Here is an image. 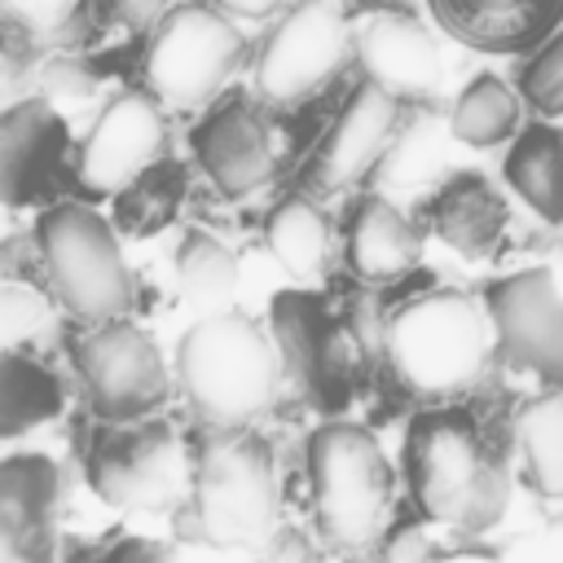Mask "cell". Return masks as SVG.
<instances>
[{
    "mask_svg": "<svg viewBox=\"0 0 563 563\" xmlns=\"http://www.w3.org/2000/svg\"><path fill=\"white\" fill-rule=\"evenodd\" d=\"M264 242H268L273 260L299 282H317L330 268V251H334L330 220L312 194L282 198L264 220Z\"/></svg>",
    "mask_w": 563,
    "mask_h": 563,
    "instance_id": "obj_22",
    "label": "cell"
},
{
    "mask_svg": "<svg viewBox=\"0 0 563 563\" xmlns=\"http://www.w3.org/2000/svg\"><path fill=\"white\" fill-rule=\"evenodd\" d=\"M347 57H356L347 0H295L264 40L255 88L273 106H295L317 97L347 66Z\"/></svg>",
    "mask_w": 563,
    "mask_h": 563,
    "instance_id": "obj_9",
    "label": "cell"
},
{
    "mask_svg": "<svg viewBox=\"0 0 563 563\" xmlns=\"http://www.w3.org/2000/svg\"><path fill=\"white\" fill-rule=\"evenodd\" d=\"M211 4L229 18H273L282 9V0H211Z\"/></svg>",
    "mask_w": 563,
    "mask_h": 563,
    "instance_id": "obj_37",
    "label": "cell"
},
{
    "mask_svg": "<svg viewBox=\"0 0 563 563\" xmlns=\"http://www.w3.org/2000/svg\"><path fill=\"white\" fill-rule=\"evenodd\" d=\"M180 194H185V167L163 158L141 180H132L123 194H114L119 198V211L114 216H119V224L128 233H154V229H163L176 216Z\"/></svg>",
    "mask_w": 563,
    "mask_h": 563,
    "instance_id": "obj_28",
    "label": "cell"
},
{
    "mask_svg": "<svg viewBox=\"0 0 563 563\" xmlns=\"http://www.w3.org/2000/svg\"><path fill=\"white\" fill-rule=\"evenodd\" d=\"M427 224L431 233L453 246L457 255L466 260H488L501 251V238H506V224H510V211H506V198L501 189L484 176V172H453L431 207H427Z\"/></svg>",
    "mask_w": 563,
    "mask_h": 563,
    "instance_id": "obj_18",
    "label": "cell"
},
{
    "mask_svg": "<svg viewBox=\"0 0 563 563\" xmlns=\"http://www.w3.org/2000/svg\"><path fill=\"white\" fill-rule=\"evenodd\" d=\"M97 88L101 84H97L92 66L79 62V57H70V53H40L35 75H31V92L44 97L48 106H57L62 114L88 106L97 97Z\"/></svg>",
    "mask_w": 563,
    "mask_h": 563,
    "instance_id": "obj_30",
    "label": "cell"
},
{
    "mask_svg": "<svg viewBox=\"0 0 563 563\" xmlns=\"http://www.w3.org/2000/svg\"><path fill=\"white\" fill-rule=\"evenodd\" d=\"M79 9H84V0H4V26L31 35L44 48L75 26Z\"/></svg>",
    "mask_w": 563,
    "mask_h": 563,
    "instance_id": "obj_32",
    "label": "cell"
},
{
    "mask_svg": "<svg viewBox=\"0 0 563 563\" xmlns=\"http://www.w3.org/2000/svg\"><path fill=\"white\" fill-rule=\"evenodd\" d=\"M405 479L413 506L453 537L488 532L510 501L506 457L475 413L457 405H435L413 418L405 435Z\"/></svg>",
    "mask_w": 563,
    "mask_h": 563,
    "instance_id": "obj_1",
    "label": "cell"
},
{
    "mask_svg": "<svg viewBox=\"0 0 563 563\" xmlns=\"http://www.w3.org/2000/svg\"><path fill=\"white\" fill-rule=\"evenodd\" d=\"M493 343L497 334L484 295L431 290L391 312L383 356L413 400L453 405L488 374Z\"/></svg>",
    "mask_w": 563,
    "mask_h": 563,
    "instance_id": "obj_3",
    "label": "cell"
},
{
    "mask_svg": "<svg viewBox=\"0 0 563 563\" xmlns=\"http://www.w3.org/2000/svg\"><path fill=\"white\" fill-rule=\"evenodd\" d=\"M444 35L479 53H523L554 35L563 0H427Z\"/></svg>",
    "mask_w": 563,
    "mask_h": 563,
    "instance_id": "obj_17",
    "label": "cell"
},
{
    "mask_svg": "<svg viewBox=\"0 0 563 563\" xmlns=\"http://www.w3.org/2000/svg\"><path fill=\"white\" fill-rule=\"evenodd\" d=\"M176 277H180V290L194 308L220 312L238 290V255L220 238L189 229L176 246Z\"/></svg>",
    "mask_w": 563,
    "mask_h": 563,
    "instance_id": "obj_27",
    "label": "cell"
},
{
    "mask_svg": "<svg viewBox=\"0 0 563 563\" xmlns=\"http://www.w3.org/2000/svg\"><path fill=\"white\" fill-rule=\"evenodd\" d=\"M75 365L88 387L92 409L106 422L150 418L167 400V365L154 339L132 321L88 325L75 343Z\"/></svg>",
    "mask_w": 563,
    "mask_h": 563,
    "instance_id": "obj_10",
    "label": "cell"
},
{
    "mask_svg": "<svg viewBox=\"0 0 563 563\" xmlns=\"http://www.w3.org/2000/svg\"><path fill=\"white\" fill-rule=\"evenodd\" d=\"M62 132H66V114L57 106H48L44 97H35V92L4 106L0 154H4V198H9V207L40 194L44 176L53 172V163L62 154Z\"/></svg>",
    "mask_w": 563,
    "mask_h": 563,
    "instance_id": "obj_20",
    "label": "cell"
},
{
    "mask_svg": "<svg viewBox=\"0 0 563 563\" xmlns=\"http://www.w3.org/2000/svg\"><path fill=\"white\" fill-rule=\"evenodd\" d=\"M92 18L128 35H154L172 18V0H92Z\"/></svg>",
    "mask_w": 563,
    "mask_h": 563,
    "instance_id": "obj_33",
    "label": "cell"
},
{
    "mask_svg": "<svg viewBox=\"0 0 563 563\" xmlns=\"http://www.w3.org/2000/svg\"><path fill=\"white\" fill-rule=\"evenodd\" d=\"M180 387L202 427H251L260 422L286 378L277 343L242 312H202L176 347Z\"/></svg>",
    "mask_w": 563,
    "mask_h": 563,
    "instance_id": "obj_4",
    "label": "cell"
},
{
    "mask_svg": "<svg viewBox=\"0 0 563 563\" xmlns=\"http://www.w3.org/2000/svg\"><path fill=\"white\" fill-rule=\"evenodd\" d=\"M413 106H405L400 97L383 92L378 84H361L347 106L339 110V119L330 123L325 141L317 145V154L308 158L303 167V189L312 198H334V194H347L365 180L378 176L396 132L405 128Z\"/></svg>",
    "mask_w": 563,
    "mask_h": 563,
    "instance_id": "obj_12",
    "label": "cell"
},
{
    "mask_svg": "<svg viewBox=\"0 0 563 563\" xmlns=\"http://www.w3.org/2000/svg\"><path fill=\"white\" fill-rule=\"evenodd\" d=\"M246 40L216 4H176L172 18L150 35L145 48V88L167 110H202L216 101L224 79L238 70Z\"/></svg>",
    "mask_w": 563,
    "mask_h": 563,
    "instance_id": "obj_8",
    "label": "cell"
},
{
    "mask_svg": "<svg viewBox=\"0 0 563 563\" xmlns=\"http://www.w3.org/2000/svg\"><path fill=\"white\" fill-rule=\"evenodd\" d=\"M312 523L339 554L378 550L396 506V479L378 440L356 422H330L308 440Z\"/></svg>",
    "mask_w": 563,
    "mask_h": 563,
    "instance_id": "obj_5",
    "label": "cell"
},
{
    "mask_svg": "<svg viewBox=\"0 0 563 563\" xmlns=\"http://www.w3.org/2000/svg\"><path fill=\"white\" fill-rule=\"evenodd\" d=\"M515 554H532V559H563V510L541 528V537L523 541V545H510Z\"/></svg>",
    "mask_w": 563,
    "mask_h": 563,
    "instance_id": "obj_35",
    "label": "cell"
},
{
    "mask_svg": "<svg viewBox=\"0 0 563 563\" xmlns=\"http://www.w3.org/2000/svg\"><path fill=\"white\" fill-rule=\"evenodd\" d=\"M53 339H57L53 303L35 286H22V277H9L0 290V343H4V352H44Z\"/></svg>",
    "mask_w": 563,
    "mask_h": 563,
    "instance_id": "obj_29",
    "label": "cell"
},
{
    "mask_svg": "<svg viewBox=\"0 0 563 563\" xmlns=\"http://www.w3.org/2000/svg\"><path fill=\"white\" fill-rule=\"evenodd\" d=\"M347 4H352V0H347ZM356 4H374V9H391L396 0H356Z\"/></svg>",
    "mask_w": 563,
    "mask_h": 563,
    "instance_id": "obj_38",
    "label": "cell"
},
{
    "mask_svg": "<svg viewBox=\"0 0 563 563\" xmlns=\"http://www.w3.org/2000/svg\"><path fill=\"white\" fill-rule=\"evenodd\" d=\"M194 154L224 198H251L277 176V150L268 119L255 101H220L194 132Z\"/></svg>",
    "mask_w": 563,
    "mask_h": 563,
    "instance_id": "obj_15",
    "label": "cell"
},
{
    "mask_svg": "<svg viewBox=\"0 0 563 563\" xmlns=\"http://www.w3.org/2000/svg\"><path fill=\"white\" fill-rule=\"evenodd\" d=\"M97 554H101V559H167V545H154V541H136V537H128V541L101 545Z\"/></svg>",
    "mask_w": 563,
    "mask_h": 563,
    "instance_id": "obj_36",
    "label": "cell"
},
{
    "mask_svg": "<svg viewBox=\"0 0 563 563\" xmlns=\"http://www.w3.org/2000/svg\"><path fill=\"white\" fill-rule=\"evenodd\" d=\"M422 251H427L422 224H413L391 198L383 194L356 198L347 216V264L361 282L369 286L396 282L422 264Z\"/></svg>",
    "mask_w": 563,
    "mask_h": 563,
    "instance_id": "obj_19",
    "label": "cell"
},
{
    "mask_svg": "<svg viewBox=\"0 0 563 563\" xmlns=\"http://www.w3.org/2000/svg\"><path fill=\"white\" fill-rule=\"evenodd\" d=\"M176 523L224 550H273L282 528L277 462L255 427H207L194 449V497Z\"/></svg>",
    "mask_w": 563,
    "mask_h": 563,
    "instance_id": "obj_2",
    "label": "cell"
},
{
    "mask_svg": "<svg viewBox=\"0 0 563 563\" xmlns=\"http://www.w3.org/2000/svg\"><path fill=\"white\" fill-rule=\"evenodd\" d=\"M84 466L92 493L119 510L180 515L194 497V457L180 435L154 418H128L97 431Z\"/></svg>",
    "mask_w": 563,
    "mask_h": 563,
    "instance_id": "obj_7",
    "label": "cell"
},
{
    "mask_svg": "<svg viewBox=\"0 0 563 563\" xmlns=\"http://www.w3.org/2000/svg\"><path fill=\"white\" fill-rule=\"evenodd\" d=\"M62 405H66L62 383L35 352H4V361H0V431L9 440L57 418Z\"/></svg>",
    "mask_w": 563,
    "mask_h": 563,
    "instance_id": "obj_25",
    "label": "cell"
},
{
    "mask_svg": "<svg viewBox=\"0 0 563 563\" xmlns=\"http://www.w3.org/2000/svg\"><path fill=\"white\" fill-rule=\"evenodd\" d=\"M167 158V106L150 88H123L106 101L79 145L75 176L88 194H123Z\"/></svg>",
    "mask_w": 563,
    "mask_h": 563,
    "instance_id": "obj_11",
    "label": "cell"
},
{
    "mask_svg": "<svg viewBox=\"0 0 563 563\" xmlns=\"http://www.w3.org/2000/svg\"><path fill=\"white\" fill-rule=\"evenodd\" d=\"M515 444L537 501L563 510V387H550L519 409Z\"/></svg>",
    "mask_w": 563,
    "mask_h": 563,
    "instance_id": "obj_23",
    "label": "cell"
},
{
    "mask_svg": "<svg viewBox=\"0 0 563 563\" xmlns=\"http://www.w3.org/2000/svg\"><path fill=\"white\" fill-rule=\"evenodd\" d=\"M506 180L541 220L559 224L563 220V132L545 123L523 128L506 158Z\"/></svg>",
    "mask_w": 563,
    "mask_h": 563,
    "instance_id": "obj_24",
    "label": "cell"
},
{
    "mask_svg": "<svg viewBox=\"0 0 563 563\" xmlns=\"http://www.w3.org/2000/svg\"><path fill=\"white\" fill-rule=\"evenodd\" d=\"M462 141L449 128V110L435 106H413L405 128L396 132L383 167L374 180H383L387 189H427V185H444L453 176V150Z\"/></svg>",
    "mask_w": 563,
    "mask_h": 563,
    "instance_id": "obj_21",
    "label": "cell"
},
{
    "mask_svg": "<svg viewBox=\"0 0 563 563\" xmlns=\"http://www.w3.org/2000/svg\"><path fill=\"white\" fill-rule=\"evenodd\" d=\"M519 114H523L519 92L493 75H479L453 97L449 128L466 150H493L519 132Z\"/></svg>",
    "mask_w": 563,
    "mask_h": 563,
    "instance_id": "obj_26",
    "label": "cell"
},
{
    "mask_svg": "<svg viewBox=\"0 0 563 563\" xmlns=\"http://www.w3.org/2000/svg\"><path fill=\"white\" fill-rule=\"evenodd\" d=\"M40 264L57 303L79 325H106L132 312L136 290L119 238L84 202H57L40 216Z\"/></svg>",
    "mask_w": 563,
    "mask_h": 563,
    "instance_id": "obj_6",
    "label": "cell"
},
{
    "mask_svg": "<svg viewBox=\"0 0 563 563\" xmlns=\"http://www.w3.org/2000/svg\"><path fill=\"white\" fill-rule=\"evenodd\" d=\"M497 352L541 374L550 387H563V295L550 268H523L484 290Z\"/></svg>",
    "mask_w": 563,
    "mask_h": 563,
    "instance_id": "obj_13",
    "label": "cell"
},
{
    "mask_svg": "<svg viewBox=\"0 0 563 563\" xmlns=\"http://www.w3.org/2000/svg\"><path fill=\"white\" fill-rule=\"evenodd\" d=\"M62 466L44 453H13L0 466V554L9 563L53 559Z\"/></svg>",
    "mask_w": 563,
    "mask_h": 563,
    "instance_id": "obj_16",
    "label": "cell"
},
{
    "mask_svg": "<svg viewBox=\"0 0 563 563\" xmlns=\"http://www.w3.org/2000/svg\"><path fill=\"white\" fill-rule=\"evenodd\" d=\"M378 554H387V559H431V554H440V545L427 537L422 523H396L378 541Z\"/></svg>",
    "mask_w": 563,
    "mask_h": 563,
    "instance_id": "obj_34",
    "label": "cell"
},
{
    "mask_svg": "<svg viewBox=\"0 0 563 563\" xmlns=\"http://www.w3.org/2000/svg\"><path fill=\"white\" fill-rule=\"evenodd\" d=\"M356 62L369 84L400 97L405 106H435L444 84V57L435 35L400 13V9H374L356 22Z\"/></svg>",
    "mask_w": 563,
    "mask_h": 563,
    "instance_id": "obj_14",
    "label": "cell"
},
{
    "mask_svg": "<svg viewBox=\"0 0 563 563\" xmlns=\"http://www.w3.org/2000/svg\"><path fill=\"white\" fill-rule=\"evenodd\" d=\"M519 92H523V101H528L537 114H545V119L563 114V31H554V35L537 48V57L523 66Z\"/></svg>",
    "mask_w": 563,
    "mask_h": 563,
    "instance_id": "obj_31",
    "label": "cell"
}]
</instances>
